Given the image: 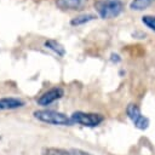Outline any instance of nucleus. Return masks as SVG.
<instances>
[{"mask_svg": "<svg viewBox=\"0 0 155 155\" xmlns=\"http://www.w3.org/2000/svg\"><path fill=\"white\" fill-rule=\"evenodd\" d=\"M0 139H1V137H0Z\"/></svg>", "mask_w": 155, "mask_h": 155, "instance_id": "nucleus-14", "label": "nucleus"}, {"mask_svg": "<svg viewBox=\"0 0 155 155\" xmlns=\"http://www.w3.org/2000/svg\"><path fill=\"white\" fill-rule=\"evenodd\" d=\"M142 22L144 25H147L149 29L154 30L155 31V16H151V15H145L142 17Z\"/></svg>", "mask_w": 155, "mask_h": 155, "instance_id": "nucleus-12", "label": "nucleus"}, {"mask_svg": "<svg viewBox=\"0 0 155 155\" xmlns=\"http://www.w3.org/2000/svg\"><path fill=\"white\" fill-rule=\"evenodd\" d=\"M64 94V91L63 88L61 87H53V88H50L48 91L44 92L38 99H36V103L39 105H50L51 103L58 101L59 98H62Z\"/></svg>", "mask_w": 155, "mask_h": 155, "instance_id": "nucleus-5", "label": "nucleus"}, {"mask_svg": "<svg viewBox=\"0 0 155 155\" xmlns=\"http://www.w3.org/2000/svg\"><path fill=\"white\" fill-rule=\"evenodd\" d=\"M86 4L87 0H56V6L63 11H79Z\"/></svg>", "mask_w": 155, "mask_h": 155, "instance_id": "nucleus-7", "label": "nucleus"}, {"mask_svg": "<svg viewBox=\"0 0 155 155\" xmlns=\"http://www.w3.org/2000/svg\"><path fill=\"white\" fill-rule=\"evenodd\" d=\"M34 117L38 119L41 122L51 124V125H59V126H68L73 124L71 117L67 116L65 114L56 110H50V109H41V110H35L33 113Z\"/></svg>", "mask_w": 155, "mask_h": 155, "instance_id": "nucleus-2", "label": "nucleus"}, {"mask_svg": "<svg viewBox=\"0 0 155 155\" xmlns=\"http://www.w3.org/2000/svg\"><path fill=\"white\" fill-rule=\"evenodd\" d=\"M94 10L103 19L117 17L124 10L122 0H97L94 1Z\"/></svg>", "mask_w": 155, "mask_h": 155, "instance_id": "nucleus-1", "label": "nucleus"}, {"mask_svg": "<svg viewBox=\"0 0 155 155\" xmlns=\"http://www.w3.org/2000/svg\"><path fill=\"white\" fill-rule=\"evenodd\" d=\"M41 155H91L80 149H64V148H53L46 147L41 150Z\"/></svg>", "mask_w": 155, "mask_h": 155, "instance_id": "nucleus-6", "label": "nucleus"}, {"mask_svg": "<svg viewBox=\"0 0 155 155\" xmlns=\"http://www.w3.org/2000/svg\"><path fill=\"white\" fill-rule=\"evenodd\" d=\"M155 0H132L130 4V8L131 10H136V11H142L147 7H149Z\"/></svg>", "mask_w": 155, "mask_h": 155, "instance_id": "nucleus-10", "label": "nucleus"}, {"mask_svg": "<svg viewBox=\"0 0 155 155\" xmlns=\"http://www.w3.org/2000/svg\"><path fill=\"white\" fill-rule=\"evenodd\" d=\"M126 114L133 122V125L139 130H145L149 126V120L144 115H142L140 109L136 104H128L126 108Z\"/></svg>", "mask_w": 155, "mask_h": 155, "instance_id": "nucleus-4", "label": "nucleus"}, {"mask_svg": "<svg viewBox=\"0 0 155 155\" xmlns=\"http://www.w3.org/2000/svg\"><path fill=\"white\" fill-rule=\"evenodd\" d=\"M44 46H45L46 48L52 50L54 53H57V54L61 56V57L65 54V48H64V46H63L62 44H59L58 41H56V40H46V41L44 42Z\"/></svg>", "mask_w": 155, "mask_h": 155, "instance_id": "nucleus-9", "label": "nucleus"}, {"mask_svg": "<svg viewBox=\"0 0 155 155\" xmlns=\"http://www.w3.org/2000/svg\"><path fill=\"white\" fill-rule=\"evenodd\" d=\"M94 18H96V16L92 15V13L80 15V16L73 18V19L70 21V24H71V25H81V24H85V23H87V22H90V21H92V19H94Z\"/></svg>", "mask_w": 155, "mask_h": 155, "instance_id": "nucleus-11", "label": "nucleus"}, {"mask_svg": "<svg viewBox=\"0 0 155 155\" xmlns=\"http://www.w3.org/2000/svg\"><path fill=\"white\" fill-rule=\"evenodd\" d=\"M113 62H115V63H117V62H120V56L119 54H116V53H111V58H110Z\"/></svg>", "mask_w": 155, "mask_h": 155, "instance_id": "nucleus-13", "label": "nucleus"}, {"mask_svg": "<svg viewBox=\"0 0 155 155\" xmlns=\"http://www.w3.org/2000/svg\"><path fill=\"white\" fill-rule=\"evenodd\" d=\"M24 105V101L16 97H4L0 98V110H12L18 109Z\"/></svg>", "mask_w": 155, "mask_h": 155, "instance_id": "nucleus-8", "label": "nucleus"}, {"mask_svg": "<svg viewBox=\"0 0 155 155\" xmlns=\"http://www.w3.org/2000/svg\"><path fill=\"white\" fill-rule=\"evenodd\" d=\"M70 117H71L73 122H76L81 126H87V127H96L104 121V116L102 114H97V113L75 111L71 114Z\"/></svg>", "mask_w": 155, "mask_h": 155, "instance_id": "nucleus-3", "label": "nucleus"}]
</instances>
